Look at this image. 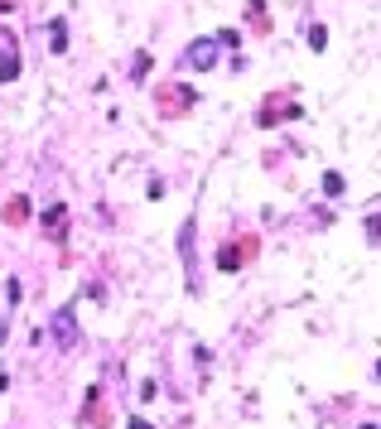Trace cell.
Segmentation results:
<instances>
[{"mask_svg":"<svg viewBox=\"0 0 381 429\" xmlns=\"http://www.w3.org/2000/svg\"><path fill=\"white\" fill-rule=\"evenodd\" d=\"M49 39H54V54H63V49H68V29H63V20H54V25H49Z\"/></svg>","mask_w":381,"mask_h":429,"instance_id":"obj_4","label":"cell"},{"mask_svg":"<svg viewBox=\"0 0 381 429\" xmlns=\"http://www.w3.org/2000/svg\"><path fill=\"white\" fill-rule=\"evenodd\" d=\"M15 73H20V58H15V49H10V39H5V54H0V78L10 82Z\"/></svg>","mask_w":381,"mask_h":429,"instance_id":"obj_3","label":"cell"},{"mask_svg":"<svg viewBox=\"0 0 381 429\" xmlns=\"http://www.w3.org/2000/svg\"><path fill=\"white\" fill-rule=\"evenodd\" d=\"M213 49H218L213 39H198V44L189 49V63H193V68H213Z\"/></svg>","mask_w":381,"mask_h":429,"instance_id":"obj_2","label":"cell"},{"mask_svg":"<svg viewBox=\"0 0 381 429\" xmlns=\"http://www.w3.org/2000/svg\"><path fill=\"white\" fill-rule=\"evenodd\" d=\"M324 188L328 193H343V174H324Z\"/></svg>","mask_w":381,"mask_h":429,"instance_id":"obj_6","label":"cell"},{"mask_svg":"<svg viewBox=\"0 0 381 429\" xmlns=\"http://www.w3.org/2000/svg\"><path fill=\"white\" fill-rule=\"evenodd\" d=\"M131 429H150V425H145V420H131Z\"/></svg>","mask_w":381,"mask_h":429,"instance_id":"obj_8","label":"cell"},{"mask_svg":"<svg viewBox=\"0 0 381 429\" xmlns=\"http://www.w3.org/2000/svg\"><path fill=\"white\" fill-rule=\"evenodd\" d=\"M367 237H372V242H381V217H372V222H367Z\"/></svg>","mask_w":381,"mask_h":429,"instance_id":"obj_7","label":"cell"},{"mask_svg":"<svg viewBox=\"0 0 381 429\" xmlns=\"http://www.w3.org/2000/svg\"><path fill=\"white\" fill-rule=\"evenodd\" d=\"M324 44H328V29L314 25V29H309V49H324Z\"/></svg>","mask_w":381,"mask_h":429,"instance_id":"obj_5","label":"cell"},{"mask_svg":"<svg viewBox=\"0 0 381 429\" xmlns=\"http://www.w3.org/2000/svg\"><path fill=\"white\" fill-rule=\"evenodd\" d=\"M54 343H58V352H73L82 343L78 314H73V309H58V314H54Z\"/></svg>","mask_w":381,"mask_h":429,"instance_id":"obj_1","label":"cell"}]
</instances>
